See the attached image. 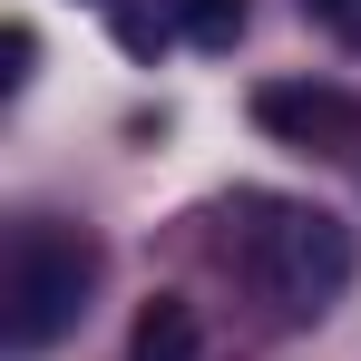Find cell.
Masks as SVG:
<instances>
[{
	"mask_svg": "<svg viewBox=\"0 0 361 361\" xmlns=\"http://www.w3.org/2000/svg\"><path fill=\"white\" fill-rule=\"evenodd\" d=\"M312 10H322V20H332V30H342V39L361 49V0H312Z\"/></svg>",
	"mask_w": 361,
	"mask_h": 361,
	"instance_id": "8992f818",
	"label": "cell"
},
{
	"mask_svg": "<svg viewBox=\"0 0 361 361\" xmlns=\"http://www.w3.org/2000/svg\"><path fill=\"white\" fill-rule=\"evenodd\" d=\"M137 361H195V312L185 302H157L137 322Z\"/></svg>",
	"mask_w": 361,
	"mask_h": 361,
	"instance_id": "277c9868",
	"label": "cell"
},
{
	"mask_svg": "<svg viewBox=\"0 0 361 361\" xmlns=\"http://www.w3.org/2000/svg\"><path fill=\"white\" fill-rule=\"evenodd\" d=\"M254 274H264V293L283 302L293 322H312L322 302L352 283V235H342L332 215H274V225L254 235Z\"/></svg>",
	"mask_w": 361,
	"mask_h": 361,
	"instance_id": "7a4b0ae2",
	"label": "cell"
},
{
	"mask_svg": "<svg viewBox=\"0 0 361 361\" xmlns=\"http://www.w3.org/2000/svg\"><path fill=\"white\" fill-rule=\"evenodd\" d=\"M254 118L274 137H293V147H322V157H352L361 147V98H342V88H264Z\"/></svg>",
	"mask_w": 361,
	"mask_h": 361,
	"instance_id": "3957f363",
	"label": "cell"
},
{
	"mask_svg": "<svg viewBox=\"0 0 361 361\" xmlns=\"http://www.w3.org/2000/svg\"><path fill=\"white\" fill-rule=\"evenodd\" d=\"M185 30H195V39H235V30H244V0H185Z\"/></svg>",
	"mask_w": 361,
	"mask_h": 361,
	"instance_id": "5b68a950",
	"label": "cell"
},
{
	"mask_svg": "<svg viewBox=\"0 0 361 361\" xmlns=\"http://www.w3.org/2000/svg\"><path fill=\"white\" fill-rule=\"evenodd\" d=\"M88 302V244L78 235H20L10 244V352H49Z\"/></svg>",
	"mask_w": 361,
	"mask_h": 361,
	"instance_id": "6da1fadb",
	"label": "cell"
}]
</instances>
